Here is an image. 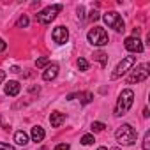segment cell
<instances>
[{"label": "cell", "instance_id": "18", "mask_svg": "<svg viewBox=\"0 0 150 150\" xmlns=\"http://www.w3.org/2000/svg\"><path fill=\"white\" fill-rule=\"evenodd\" d=\"M76 65H78V69H80V71H88V62H87L85 58H78Z\"/></svg>", "mask_w": 150, "mask_h": 150}, {"label": "cell", "instance_id": "22", "mask_svg": "<svg viewBox=\"0 0 150 150\" xmlns=\"http://www.w3.org/2000/svg\"><path fill=\"white\" fill-rule=\"evenodd\" d=\"M143 150H150V132H145V138H143Z\"/></svg>", "mask_w": 150, "mask_h": 150}, {"label": "cell", "instance_id": "27", "mask_svg": "<svg viewBox=\"0 0 150 150\" xmlns=\"http://www.w3.org/2000/svg\"><path fill=\"white\" fill-rule=\"evenodd\" d=\"M4 80H6V72H4V71H0V83H2Z\"/></svg>", "mask_w": 150, "mask_h": 150}, {"label": "cell", "instance_id": "11", "mask_svg": "<svg viewBox=\"0 0 150 150\" xmlns=\"http://www.w3.org/2000/svg\"><path fill=\"white\" fill-rule=\"evenodd\" d=\"M57 74H58V65H57V64H51V65H48L46 71L42 72V80H44V81H51V80L57 78Z\"/></svg>", "mask_w": 150, "mask_h": 150}, {"label": "cell", "instance_id": "32", "mask_svg": "<svg viewBox=\"0 0 150 150\" xmlns=\"http://www.w3.org/2000/svg\"><path fill=\"white\" fill-rule=\"evenodd\" d=\"M0 122H2V117H0Z\"/></svg>", "mask_w": 150, "mask_h": 150}, {"label": "cell", "instance_id": "14", "mask_svg": "<svg viewBox=\"0 0 150 150\" xmlns=\"http://www.w3.org/2000/svg\"><path fill=\"white\" fill-rule=\"evenodd\" d=\"M14 141H16L18 145H21V146H25V145L28 143V134H27L25 131H18V132L14 134Z\"/></svg>", "mask_w": 150, "mask_h": 150}, {"label": "cell", "instance_id": "25", "mask_svg": "<svg viewBox=\"0 0 150 150\" xmlns=\"http://www.w3.org/2000/svg\"><path fill=\"white\" fill-rule=\"evenodd\" d=\"M88 18H90V20H92V21H97V20H99V18H101V14H99V13H97V11H92V13H90V16H88Z\"/></svg>", "mask_w": 150, "mask_h": 150}, {"label": "cell", "instance_id": "16", "mask_svg": "<svg viewBox=\"0 0 150 150\" xmlns=\"http://www.w3.org/2000/svg\"><path fill=\"white\" fill-rule=\"evenodd\" d=\"M78 97L81 99V103H83V104H88V103H92V99H94V96H92L90 92H83V94H78Z\"/></svg>", "mask_w": 150, "mask_h": 150}, {"label": "cell", "instance_id": "8", "mask_svg": "<svg viewBox=\"0 0 150 150\" xmlns=\"http://www.w3.org/2000/svg\"><path fill=\"white\" fill-rule=\"evenodd\" d=\"M124 46H125L127 51H132V53H141L143 51V44H141L139 37H132V35L127 37L125 42H124Z\"/></svg>", "mask_w": 150, "mask_h": 150}, {"label": "cell", "instance_id": "6", "mask_svg": "<svg viewBox=\"0 0 150 150\" xmlns=\"http://www.w3.org/2000/svg\"><path fill=\"white\" fill-rule=\"evenodd\" d=\"M148 74H150V71H148V64H141V65H138L136 69H132V72L129 74L127 81H129V83H139V81H145V80L148 78Z\"/></svg>", "mask_w": 150, "mask_h": 150}, {"label": "cell", "instance_id": "17", "mask_svg": "<svg viewBox=\"0 0 150 150\" xmlns=\"http://www.w3.org/2000/svg\"><path fill=\"white\" fill-rule=\"evenodd\" d=\"M48 64H50V58L48 57H41V58L35 60V67H39V69L44 67V65H48Z\"/></svg>", "mask_w": 150, "mask_h": 150}, {"label": "cell", "instance_id": "30", "mask_svg": "<svg viewBox=\"0 0 150 150\" xmlns=\"http://www.w3.org/2000/svg\"><path fill=\"white\" fill-rule=\"evenodd\" d=\"M97 150H108V148H106V146H99Z\"/></svg>", "mask_w": 150, "mask_h": 150}, {"label": "cell", "instance_id": "7", "mask_svg": "<svg viewBox=\"0 0 150 150\" xmlns=\"http://www.w3.org/2000/svg\"><path fill=\"white\" fill-rule=\"evenodd\" d=\"M136 64V57H125V58H122V62L115 67V71H113V78H120V76H124V74L132 67Z\"/></svg>", "mask_w": 150, "mask_h": 150}, {"label": "cell", "instance_id": "1", "mask_svg": "<svg viewBox=\"0 0 150 150\" xmlns=\"http://www.w3.org/2000/svg\"><path fill=\"white\" fill-rule=\"evenodd\" d=\"M136 138H138V132L136 129L131 125V124H122L117 132H115V139L124 145V146H129V145H134L136 143Z\"/></svg>", "mask_w": 150, "mask_h": 150}, {"label": "cell", "instance_id": "5", "mask_svg": "<svg viewBox=\"0 0 150 150\" xmlns=\"http://www.w3.org/2000/svg\"><path fill=\"white\" fill-rule=\"evenodd\" d=\"M60 11H62V6H60V4H57V6H50V7L42 9L41 13H37V21L42 23V25H48V23H51V21L57 18V14H58Z\"/></svg>", "mask_w": 150, "mask_h": 150}, {"label": "cell", "instance_id": "31", "mask_svg": "<svg viewBox=\"0 0 150 150\" xmlns=\"http://www.w3.org/2000/svg\"><path fill=\"white\" fill-rule=\"evenodd\" d=\"M113 150H120V148H113Z\"/></svg>", "mask_w": 150, "mask_h": 150}, {"label": "cell", "instance_id": "10", "mask_svg": "<svg viewBox=\"0 0 150 150\" xmlns=\"http://www.w3.org/2000/svg\"><path fill=\"white\" fill-rule=\"evenodd\" d=\"M20 90H21V85L18 81H7L6 83V88H4L6 96H11V97H16L20 94Z\"/></svg>", "mask_w": 150, "mask_h": 150}, {"label": "cell", "instance_id": "9", "mask_svg": "<svg viewBox=\"0 0 150 150\" xmlns=\"http://www.w3.org/2000/svg\"><path fill=\"white\" fill-rule=\"evenodd\" d=\"M51 37H53V41H55L57 44H65L67 39H69V32H67L65 27H57V28H53Z\"/></svg>", "mask_w": 150, "mask_h": 150}, {"label": "cell", "instance_id": "23", "mask_svg": "<svg viewBox=\"0 0 150 150\" xmlns=\"http://www.w3.org/2000/svg\"><path fill=\"white\" fill-rule=\"evenodd\" d=\"M71 148V145L69 143H60V145H57L55 146V150H69Z\"/></svg>", "mask_w": 150, "mask_h": 150}, {"label": "cell", "instance_id": "15", "mask_svg": "<svg viewBox=\"0 0 150 150\" xmlns=\"http://www.w3.org/2000/svg\"><path fill=\"white\" fill-rule=\"evenodd\" d=\"M94 60H97L103 67H106V64H108V55H106L104 51H97V53H94Z\"/></svg>", "mask_w": 150, "mask_h": 150}, {"label": "cell", "instance_id": "4", "mask_svg": "<svg viewBox=\"0 0 150 150\" xmlns=\"http://www.w3.org/2000/svg\"><path fill=\"white\" fill-rule=\"evenodd\" d=\"M103 20H104V23H106L110 28H113V30H117V32H124V30H125V23H124L122 16H120L118 13H115V11H110V13L103 14Z\"/></svg>", "mask_w": 150, "mask_h": 150}, {"label": "cell", "instance_id": "21", "mask_svg": "<svg viewBox=\"0 0 150 150\" xmlns=\"http://www.w3.org/2000/svg\"><path fill=\"white\" fill-rule=\"evenodd\" d=\"M96 139H94V136L92 134H85L83 138H81V145H92Z\"/></svg>", "mask_w": 150, "mask_h": 150}, {"label": "cell", "instance_id": "2", "mask_svg": "<svg viewBox=\"0 0 150 150\" xmlns=\"http://www.w3.org/2000/svg\"><path fill=\"white\" fill-rule=\"evenodd\" d=\"M132 103H134V92H132V90H129V88H127V90H122V94L118 96V101H117L115 115H117V117L125 115V113L131 110Z\"/></svg>", "mask_w": 150, "mask_h": 150}, {"label": "cell", "instance_id": "3", "mask_svg": "<svg viewBox=\"0 0 150 150\" xmlns=\"http://www.w3.org/2000/svg\"><path fill=\"white\" fill-rule=\"evenodd\" d=\"M87 39H88V42L94 44V46H106L108 41H110L108 32H106L104 28H101V27H94V28L87 34Z\"/></svg>", "mask_w": 150, "mask_h": 150}, {"label": "cell", "instance_id": "13", "mask_svg": "<svg viewBox=\"0 0 150 150\" xmlns=\"http://www.w3.org/2000/svg\"><path fill=\"white\" fill-rule=\"evenodd\" d=\"M44 136H46V132H44V129H42L41 125H35V127H32V139H34L35 143L42 141V139H44Z\"/></svg>", "mask_w": 150, "mask_h": 150}, {"label": "cell", "instance_id": "12", "mask_svg": "<svg viewBox=\"0 0 150 150\" xmlns=\"http://www.w3.org/2000/svg\"><path fill=\"white\" fill-rule=\"evenodd\" d=\"M50 122H51L53 127H60V125L65 122V115L60 113V111H53V113L50 115Z\"/></svg>", "mask_w": 150, "mask_h": 150}, {"label": "cell", "instance_id": "20", "mask_svg": "<svg viewBox=\"0 0 150 150\" xmlns=\"http://www.w3.org/2000/svg\"><path fill=\"white\" fill-rule=\"evenodd\" d=\"M27 25H28V18H27V16H21V18L16 21V27H18V28H25Z\"/></svg>", "mask_w": 150, "mask_h": 150}, {"label": "cell", "instance_id": "28", "mask_svg": "<svg viewBox=\"0 0 150 150\" xmlns=\"http://www.w3.org/2000/svg\"><path fill=\"white\" fill-rule=\"evenodd\" d=\"M11 72H20V67H16V65H14V67H11Z\"/></svg>", "mask_w": 150, "mask_h": 150}, {"label": "cell", "instance_id": "19", "mask_svg": "<svg viewBox=\"0 0 150 150\" xmlns=\"http://www.w3.org/2000/svg\"><path fill=\"white\" fill-rule=\"evenodd\" d=\"M104 127H106V125H104L103 122H94L90 129H92L94 132H103V131H104Z\"/></svg>", "mask_w": 150, "mask_h": 150}, {"label": "cell", "instance_id": "29", "mask_svg": "<svg viewBox=\"0 0 150 150\" xmlns=\"http://www.w3.org/2000/svg\"><path fill=\"white\" fill-rule=\"evenodd\" d=\"M148 115H150V113H148V110H146V108H145V110H143V117H145V118H146V117H148Z\"/></svg>", "mask_w": 150, "mask_h": 150}, {"label": "cell", "instance_id": "26", "mask_svg": "<svg viewBox=\"0 0 150 150\" xmlns=\"http://www.w3.org/2000/svg\"><path fill=\"white\" fill-rule=\"evenodd\" d=\"M6 48H7V44H6V41H4L2 37H0V53H2V51H4Z\"/></svg>", "mask_w": 150, "mask_h": 150}, {"label": "cell", "instance_id": "24", "mask_svg": "<svg viewBox=\"0 0 150 150\" xmlns=\"http://www.w3.org/2000/svg\"><path fill=\"white\" fill-rule=\"evenodd\" d=\"M0 150H14V146L9 145V143H2V141H0Z\"/></svg>", "mask_w": 150, "mask_h": 150}]
</instances>
